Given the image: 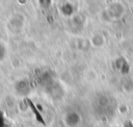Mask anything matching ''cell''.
Returning a JSON list of instances; mask_svg holds the SVG:
<instances>
[{
    "label": "cell",
    "mask_w": 133,
    "mask_h": 127,
    "mask_svg": "<svg viewBox=\"0 0 133 127\" xmlns=\"http://www.w3.org/2000/svg\"><path fill=\"white\" fill-rule=\"evenodd\" d=\"M4 54H5V50H4L3 46H2V45H0V59H2V58H3Z\"/></svg>",
    "instance_id": "1"
}]
</instances>
